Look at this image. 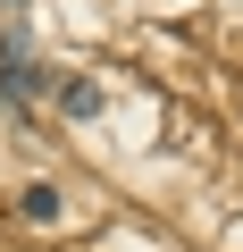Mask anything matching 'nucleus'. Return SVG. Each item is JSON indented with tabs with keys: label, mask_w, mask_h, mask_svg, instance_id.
<instances>
[{
	"label": "nucleus",
	"mask_w": 243,
	"mask_h": 252,
	"mask_svg": "<svg viewBox=\"0 0 243 252\" xmlns=\"http://www.w3.org/2000/svg\"><path fill=\"white\" fill-rule=\"evenodd\" d=\"M59 109H67V118H101V84H84V76L59 84Z\"/></svg>",
	"instance_id": "f257e3e1"
},
{
	"label": "nucleus",
	"mask_w": 243,
	"mask_h": 252,
	"mask_svg": "<svg viewBox=\"0 0 243 252\" xmlns=\"http://www.w3.org/2000/svg\"><path fill=\"white\" fill-rule=\"evenodd\" d=\"M17 210H26V219H59V185H26Z\"/></svg>",
	"instance_id": "f03ea898"
},
{
	"label": "nucleus",
	"mask_w": 243,
	"mask_h": 252,
	"mask_svg": "<svg viewBox=\"0 0 243 252\" xmlns=\"http://www.w3.org/2000/svg\"><path fill=\"white\" fill-rule=\"evenodd\" d=\"M9 9H17V0H9Z\"/></svg>",
	"instance_id": "7ed1b4c3"
}]
</instances>
